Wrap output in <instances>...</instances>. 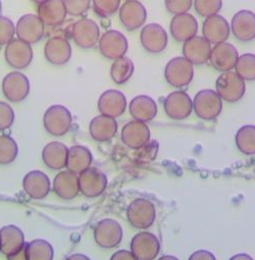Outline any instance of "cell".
Segmentation results:
<instances>
[{
    "mask_svg": "<svg viewBox=\"0 0 255 260\" xmlns=\"http://www.w3.org/2000/svg\"><path fill=\"white\" fill-rule=\"evenodd\" d=\"M46 59L54 66H62L72 57V47L70 42L59 36L49 39L44 47Z\"/></svg>",
    "mask_w": 255,
    "mask_h": 260,
    "instance_id": "24",
    "label": "cell"
},
{
    "mask_svg": "<svg viewBox=\"0 0 255 260\" xmlns=\"http://www.w3.org/2000/svg\"><path fill=\"white\" fill-rule=\"evenodd\" d=\"M75 43L83 48H93L100 39V29L96 22L91 19H81L76 22L71 29Z\"/></svg>",
    "mask_w": 255,
    "mask_h": 260,
    "instance_id": "6",
    "label": "cell"
},
{
    "mask_svg": "<svg viewBox=\"0 0 255 260\" xmlns=\"http://www.w3.org/2000/svg\"><path fill=\"white\" fill-rule=\"evenodd\" d=\"M166 113L173 119L181 120L187 118L193 109V101L184 91H175L165 99Z\"/></svg>",
    "mask_w": 255,
    "mask_h": 260,
    "instance_id": "16",
    "label": "cell"
},
{
    "mask_svg": "<svg viewBox=\"0 0 255 260\" xmlns=\"http://www.w3.org/2000/svg\"><path fill=\"white\" fill-rule=\"evenodd\" d=\"M72 113L63 105H52L44 113L43 123L46 131L55 137L66 135L72 126Z\"/></svg>",
    "mask_w": 255,
    "mask_h": 260,
    "instance_id": "1",
    "label": "cell"
},
{
    "mask_svg": "<svg viewBox=\"0 0 255 260\" xmlns=\"http://www.w3.org/2000/svg\"><path fill=\"white\" fill-rule=\"evenodd\" d=\"M167 82L175 88L188 86L194 77V67L185 57H175L171 59L165 69Z\"/></svg>",
    "mask_w": 255,
    "mask_h": 260,
    "instance_id": "5",
    "label": "cell"
},
{
    "mask_svg": "<svg viewBox=\"0 0 255 260\" xmlns=\"http://www.w3.org/2000/svg\"><path fill=\"white\" fill-rule=\"evenodd\" d=\"M235 69V73L242 80L255 81V54L245 53L239 56Z\"/></svg>",
    "mask_w": 255,
    "mask_h": 260,
    "instance_id": "36",
    "label": "cell"
},
{
    "mask_svg": "<svg viewBox=\"0 0 255 260\" xmlns=\"http://www.w3.org/2000/svg\"><path fill=\"white\" fill-rule=\"evenodd\" d=\"M92 164V153L84 146L75 145L69 149L66 168L68 171L80 175L90 168Z\"/></svg>",
    "mask_w": 255,
    "mask_h": 260,
    "instance_id": "32",
    "label": "cell"
},
{
    "mask_svg": "<svg viewBox=\"0 0 255 260\" xmlns=\"http://www.w3.org/2000/svg\"><path fill=\"white\" fill-rule=\"evenodd\" d=\"M5 56L9 66L17 70H23L31 64L34 53L31 44L20 39H13L7 44Z\"/></svg>",
    "mask_w": 255,
    "mask_h": 260,
    "instance_id": "10",
    "label": "cell"
},
{
    "mask_svg": "<svg viewBox=\"0 0 255 260\" xmlns=\"http://www.w3.org/2000/svg\"><path fill=\"white\" fill-rule=\"evenodd\" d=\"M158 260H179V259L175 256H172V255H165V256L161 257Z\"/></svg>",
    "mask_w": 255,
    "mask_h": 260,
    "instance_id": "49",
    "label": "cell"
},
{
    "mask_svg": "<svg viewBox=\"0 0 255 260\" xmlns=\"http://www.w3.org/2000/svg\"><path fill=\"white\" fill-rule=\"evenodd\" d=\"M14 121L15 111L13 107L4 101H0V132L10 128Z\"/></svg>",
    "mask_w": 255,
    "mask_h": 260,
    "instance_id": "42",
    "label": "cell"
},
{
    "mask_svg": "<svg viewBox=\"0 0 255 260\" xmlns=\"http://www.w3.org/2000/svg\"><path fill=\"white\" fill-rule=\"evenodd\" d=\"M110 260H138L131 251H126V250H119L115 252Z\"/></svg>",
    "mask_w": 255,
    "mask_h": 260,
    "instance_id": "45",
    "label": "cell"
},
{
    "mask_svg": "<svg viewBox=\"0 0 255 260\" xmlns=\"http://www.w3.org/2000/svg\"><path fill=\"white\" fill-rule=\"evenodd\" d=\"M68 147L60 142L48 143L42 151V159L45 166L51 170L58 171L66 168L68 158Z\"/></svg>",
    "mask_w": 255,
    "mask_h": 260,
    "instance_id": "31",
    "label": "cell"
},
{
    "mask_svg": "<svg viewBox=\"0 0 255 260\" xmlns=\"http://www.w3.org/2000/svg\"><path fill=\"white\" fill-rule=\"evenodd\" d=\"M193 108L198 117L204 120L216 118L222 110V101L218 94L210 89L199 91L193 100Z\"/></svg>",
    "mask_w": 255,
    "mask_h": 260,
    "instance_id": "2",
    "label": "cell"
},
{
    "mask_svg": "<svg viewBox=\"0 0 255 260\" xmlns=\"http://www.w3.org/2000/svg\"><path fill=\"white\" fill-rule=\"evenodd\" d=\"M16 33L18 39L34 44L40 41L44 35V24L38 16L29 14L23 16L17 23Z\"/></svg>",
    "mask_w": 255,
    "mask_h": 260,
    "instance_id": "15",
    "label": "cell"
},
{
    "mask_svg": "<svg viewBox=\"0 0 255 260\" xmlns=\"http://www.w3.org/2000/svg\"><path fill=\"white\" fill-rule=\"evenodd\" d=\"M230 260H254L251 256L247 255V254H237V255H234L233 257L230 258Z\"/></svg>",
    "mask_w": 255,
    "mask_h": 260,
    "instance_id": "47",
    "label": "cell"
},
{
    "mask_svg": "<svg viewBox=\"0 0 255 260\" xmlns=\"http://www.w3.org/2000/svg\"><path fill=\"white\" fill-rule=\"evenodd\" d=\"M99 50L104 57L115 60L126 53L128 40L119 31L109 30L99 39Z\"/></svg>",
    "mask_w": 255,
    "mask_h": 260,
    "instance_id": "12",
    "label": "cell"
},
{
    "mask_svg": "<svg viewBox=\"0 0 255 260\" xmlns=\"http://www.w3.org/2000/svg\"><path fill=\"white\" fill-rule=\"evenodd\" d=\"M171 34L179 42H185L194 36L198 31V22L190 14L175 16L171 22Z\"/></svg>",
    "mask_w": 255,
    "mask_h": 260,
    "instance_id": "25",
    "label": "cell"
},
{
    "mask_svg": "<svg viewBox=\"0 0 255 260\" xmlns=\"http://www.w3.org/2000/svg\"><path fill=\"white\" fill-rule=\"evenodd\" d=\"M53 189L61 199H74L80 192L79 175L68 170L58 173L53 182Z\"/></svg>",
    "mask_w": 255,
    "mask_h": 260,
    "instance_id": "28",
    "label": "cell"
},
{
    "mask_svg": "<svg viewBox=\"0 0 255 260\" xmlns=\"http://www.w3.org/2000/svg\"><path fill=\"white\" fill-rule=\"evenodd\" d=\"M66 260H90V258L84 254H73L69 256Z\"/></svg>",
    "mask_w": 255,
    "mask_h": 260,
    "instance_id": "48",
    "label": "cell"
},
{
    "mask_svg": "<svg viewBox=\"0 0 255 260\" xmlns=\"http://www.w3.org/2000/svg\"><path fill=\"white\" fill-rule=\"evenodd\" d=\"M16 34L14 23L7 17L0 16V45L10 43Z\"/></svg>",
    "mask_w": 255,
    "mask_h": 260,
    "instance_id": "41",
    "label": "cell"
},
{
    "mask_svg": "<svg viewBox=\"0 0 255 260\" xmlns=\"http://www.w3.org/2000/svg\"><path fill=\"white\" fill-rule=\"evenodd\" d=\"M27 254L28 260H52L53 248L49 242L37 239L27 243Z\"/></svg>",
    "mask_w": 255,
    "mask_h": 260,
    "instance_id": "35",
    "label": "cell"
},
{
    "mask_svg": "<svg viewBox=\"0 0 255 260\" xmlns=\"http://www.w3.org/2000/svg\"><path fill=\"white\" fill-rule=\"evenodd\" d=\"M24 191L32 199L40 200L45 198L51 189L49 178L40 171L28 173L23 180Z\"/></svg>",
    "mask_w": 255,
    "mask_h": 260,
    "instance_id": "23",
    "label": "cell"
},
{
    "mask_svg": "<svg viewBox=\"0 0 255 260\" xmlns=\"http://www.w3.org/2000/svg\"><path fill=\"white\" fill-rule=\"evenodd\" d=\"M147 19L144 6L137 0H128L119 9V20L123 27L129 31L141 28Z\"/></svg>",
    "mask_w": 255,
    "mask_h": 260,
    "instance_id": "14",
    "label": "cell"
},
{
    "mask_svg": "<svg viewBox=\"0 0 255 260\" xmlns=\"http://www.w3.org/2000/svg\"><path fill=\"white\" fill-rule=\"evenodd\" d=\"M165 4L169 13L178 16L187 14L190 11L192 0H165Z\"/></svg>",
    "mask_w": 255,
    "mask_h": 260,
    "instance_id": "43",
    "label": "cell"
},
{
    "mask_svg": "<svg viewBox=\"0 0 255 260\" xmlns=\"http://www.w3.org/2000/svg\"><path fill=\"white\" fill-rule=\"evenodd\" d=\"M106 186V176L96 168H89L79 175L80 192L88 198L100 196L105 191Z\"/></svg>",
    "mask_w": 255,
    "mask_h": 260,
    "instance_id": "8",
    "label": "cell"
},
{
    "mask_svg": "<svg viewBox=\"0 0 255 260\" xmlns=\"http://www.w3.org/2000/svg\"><path fill=\"white\" fill-rule=\"evenodd\" d=\"M17 142L8 135L0 136V165L7 166L14 162L18 156Z\"/></svg>",
    "mask_w": 255,
    "mask_h": 260,
    "instance_id": "37",
    "label": "cell"
},
{
    "mask_svg": "<svg viewBox=\"0 0 255 260\" xmlns=\"http://www.w3.org/2000/svg\"><path fill=\"white\" fill-rule=\"evenodd\" d=\"M129 109L135 120L142 122H148L152 120L157 114L156 102L147 95H139L133 98Z\"/></svg>",
    "mask_w": 255,
    "mask_h": 260,
    "instance_id": "30",
    "label": "cell"
},
{
    "mask_svg": "<svg viewBox=\"0 0 255 260\" xmlns=\"http://www.w3.org/2000/svg\"><path fill=\"white\" fill-rule=\"evenodd\" d=\"M126 107L125 96L117 90H107L98 99V110L101 114L109 117L121 115Z\"/></svg>",
    "mask_w": 255,
    "mask_h": 260,
    "instance_id": "21",
    "label": "cell"
},
{
    "mask_svg": "<svg viewBox=\"0 0 255 260\" xmlns=\"http://www.w3.org/2000/svg\"><path fill=\"white\" fill-rule=\"evenodd\" d=\"M150 129L145 122L132 120L125 123L121 129V141L132 149H140L148 144Z\"/></svg>",
    "mask_w": 255,
    "mask_h": 260,
    "instance_id": "9",
    "label": "cell"
},
{
    "mask_svg": "<svg viewBox=\"0 0 255 260\" xmlns=\"http://www.w3.org/2000/svg\"><path fill=\"white\" fill-rule=\"evenodd\" d=\"M123 237L120 224L111 218L100 220L94 229L95 242L102 248L111 249L119 245Z\"/></svg>",
    "mask_w": 255,
    "mask_h": 260,
    "instance_id": "7",
    "label": "cell"
},
{
    "mask_svg": "<svg viewBox=\"0 0 255 260\" xmlns=\"http://www.w3.org/2000/svg\"><path fill=\"white\" fill-rule=\"evenodd\" d=\"M231 30L239 41H252L255 39V14L246 10L238 12L232 19Z\"/></svg>",
    "mask_w": 255,
    "mask_h": 260,
    "instance_id": "19",
    "label": "cell"
},
{
    "mask_svg": "<svg viewBox=\"0 0 255 260\" xmlns=\"http://www.w3.org/2000/svg\"><path fill=\"white\" fill-rule=\"evenodd\" d=\"M67 14L73 17L83 16L90 9L91 0H62Z\"/></svg>",
    "mask_w": 255,
    "mask_h": 260,
    "instance_id": "40",
    "label": "cell"
},
{
    "mask_svg": "<svg viewBox=\"0 0 255 260\" xmlns=\"http://www.w3.org/2000/svg\"><path fill=\"white\" fill-rule=\"evenodd\" d=\"M126 216L131 225L145 230L153 224L156 218V211L152 202L144 198H138L132 201L128 207Z\"/></svg>",
    "mask_w": 255,
    "mask_h": 260,
    "instance_id": "4",
    "label": "cell"
},
{
    "mask_svg": "<svg viewBox=\"0 0 255 260\" xmlns=\"http://www.w3.org/2000/svg\"><path fill=\"white\" fill-rule=\"evenodd\" d=\"M32 2H34L35 4H38V5H40V4H43V3L47 2V0H32Z\"/></svg>",
    "mask_w": 255,
    "mask_h": 260,
    "instance_id": "50",
    "label": "cell"
},
{
    "mask_svg": "<svg viewBox=\"0 0 255 260\" xmlns=\"http://www.w3.org/2000/svg\"><path fill=\"white\" fill-rule=\"evenodd\" d=\"M236 145L246 155H255V125H244L236 134Z\"/></svg>",
    "mask_w": 255,
    "mask_h": 260,
    "instance_id": "34",
    "label": "cell"
},
{
    "mask_svg": "<svg viewBox=\"0 0 255 260\" xmlns=\"http://www.w3.org/2000/svg\"><path fill=\"white\" fill-rule=\"evenodd\" d=\"M134 62L129 58L122 56L113 61L110 69V77L117 85H122L129 81L134 74Z\"/></svg>",
    "mask_w": 255,
    "mask_h": 260,
    "instance_id": "33",
    "label": "cell"
},
{
    "mask_svg": "<svg viewBox=\"0 0 255 260\" xmlns=\"http://www.w3.org/2000/svg\"><path fill=\"white\" fill-rule=\"evenodd\" d=\"M239 58L236 47L228 42L216 44L210 51L209 60L211 66L219 72L232 71Z\"/></svg>",
    "mask_w": 255,
    "mask_h": 260,
    "instance_id": "17",
    "label": "cell"
},
{
    "mask_svg": "<svg viewBox=\"0 0 255 260\" xmlns=\"http://www.w3.org/2000/svg\"><path fill=\"white\" fill-rule=\"evenodd\" d=\"M117 132V122L115 118L103 114L95 116L89 125L91 137L98 142H106L112 139Z\"/></svg>",
    "mask_w": 255,
    "mask_h": 260,
    "instance_id": "27",
    "label": "cell"
},
{
    "mask_svg": "<svg viewBox=\"0 0 255 260\" xmlns=\"http://www.w3.org/2000/svg\"><path fill=\"white\" fill-rule=\"evenodd\" d=\"M25 244V236L20 228L10 224L0 230V251L7 256L21 250Z\"/></svg>",
    "mask_w": 255,
    "mask_h": 260,
    "instance_id": "29",
    "label": "cell"
},
{
    "mask_svg": "<svg viewBox=\"0 0 255 260\" xmlns=\"http://www.w3.org/2000/svg\"><path fill=\"white\" fill-rule=\"evenodd\" d=\"M160 250L161 244L157 237L149 232H141L132 239L131 252L138 260H153Z\"/></svg>",
    "mask_w": 255,
    "mask_h": 260,
    "instance_id": "11",
    "label": "cell"
},
{
    "mask_svg": "<svg viewBox=\"0 0 255 260\" xmlns=\"http://www.w3.org/2000/svg\"><path fill=\"white\" fill-rule=\"evenodd\" d=\"M210 51V43L203 37L194 36L193 38L184 42V57L192 64L201 66L206 63L209 60Z\"/></svg>",
    "mask_w": 255,
    "mask_h": 260,
    "instance_id": "22",
    "label": "cell"
},
{
    "mask_svg": "<svg viewBox=\"0 0 255 260\" xmlns=\"http://www.w3.org/2000/svg\"><path fill=\"white\" fill-rule=\"evenodd\" d=\"M216 93L221 98L230 103L239 101L245 94V81L242 80L235 72H224L219 75L215 84Z\"/></svg>",
    "mask_w": 255,
    "mask_h": 260,
    "instance_id": "3",
    "label": "cell"
},
{
    "mask_svg": "<svg viewBox=\"0 0 255 260\" xmlns=\"http://www.w3.org/2000/svg\"><path fill=\"white\" fill-rule=\"evenodd\" d=\"M143 48L150 53H161L168 45V34L158 24L146 25L140 34Z\"/></svg>",
    "mask_w": 255,
    "mask_h": 260,
    "instance_id": "18",
    "label": "cell"
},
{
    "mask_svg": "<svg viewBox=\"0 0 255 260\" xmlns=\"http://www.w3.org/2000/svg\"><path fill=\"white\" fill-rule=\"evenodd\" d=\"M67 15L62 0H47L38 6V17L44 26H60L65 22Z\"/></svg>",
    "mask_w": 255,
    "mask_h": 260,
    "instance_id": "26",
    "label": "cell"
},
{
    "mask_svg": "<svg viewBox=\"0 0 255 260\" xmlns=\"http://www.w3.org/2000/svg\"><path fill=\"white\" fill-rule=\"evenodd\" d=\"M189 260H216L214 255L207 250H198L194 252Z\"/></svg>",
    "mask_w": 255,
    "mask_h": 260,
    "instance_id": "44",
    "label": "cell"
},
{
    "mask_svg": "<svg viewBox=\"0 0 255 260\" xmlns=\"http://www.w3.org/2000/svg\"><path fill=\"white\" fill-rule=\"evenodd\" d=\"M3 92L10 101L21 102L29 95V79L21 72H12L3 81Z\"/></svg>",
    "mask_w": 255,
    "mask_h": 260,
    "instance_id": "13",
    "label": "cell"
},
{
    "mask_svg": "<svg viewBox=\"0 0 255 260\" xmlns=\"http://www.w3.org/2000/svg\"><path fill=\"white\" fill-rule=\"evenodd\" d=\"M8 257V260H28V254H27V243L25 244V246L19 250L16 253H13Z\"/></svg>",
    "mask_w": 255,
    "mask_h": 260,
    "instance_id": "46",
    "label": "cell"
},
{
    "mask_svg": "<svg viewBox=\"0 0 255 260\" xmlns=\"http://www.w3.org/2000/svg\"><path fill=\"white\" fill-rule=\"evenodd\" d=\"M202 34L203 38L209 43L216 45L228 40L231 34V27L224 17L215 15L205 19L202 26Z\"/></svg>",
    "mask_w": 255,
    "mask_h": 260,
    "instance_id": "20",
    "label": "cell"
},
{
    "mask_svg": "<svg viewBox=\"0 0 255 260\" xmlns=\"http://www.w3.org/2000/svg\"><path fill=\"white\" fill-rule=\"evenodd\" d=\"M196 13L203 17L209 18L218 14L222 7V0H194Z\"/></svg>",
    "mask_w": 255,
    "mask_h": 260,
    "instance_id": "38",
    "label": "cell"
},
{
    "mask_svg": "<svg viewBox=\"0 0 255 260\" xmlns=\"http://www.w3.org/2000/svg\"><path fill=\"white\" fill-rule=\"evenodd\" d=\"M94 12L101 18H109L119 9L120 0H92Z\"/></svg>",
    "mask_w": 255,
    "mask_h": 260,
    "instance_id": "39",
    "label": "cell"
},
{
    "mask_svg": "<svg viewBox=\"0 0 255 260\" xmlns=\"http://www.w3.org/2000/svg\"><path fill=\"white\" fill-rule=\"evenodd\" d=\"M2 10H3V5H2V2H0V13H2Z\"/></svg>",
    "mask_w": 255,
    "mask_h": 260,
    "instance_id": "51",
    "label": "cell"
}]
</instances>
